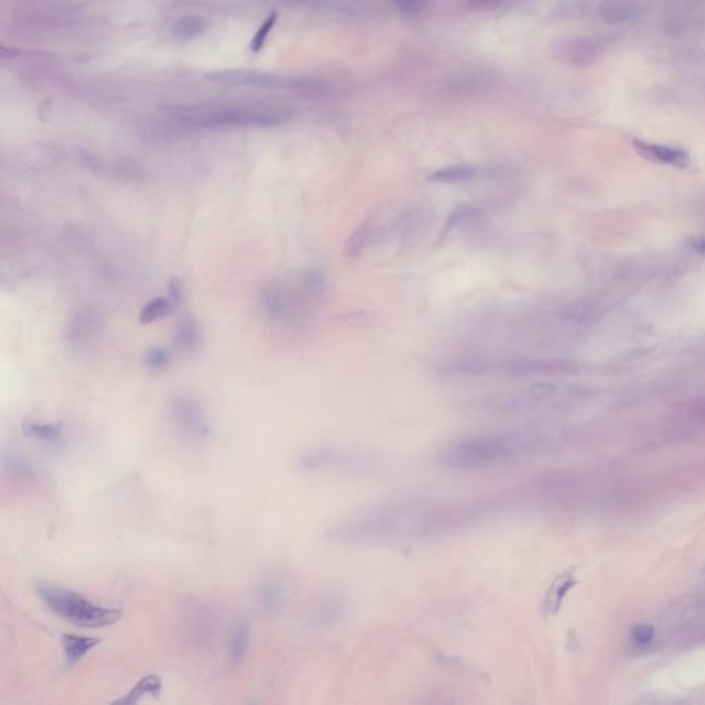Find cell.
<instances>
[{
  "instance_id": "cell-1",
  "label": "cell",
  "mask_w": 705,
  "mask_h": 705,
  "mask_svg": "<svg viewBox=\"0 0 705 705\" xmlns=\"http://www.w3.org/2000/svg\"><path fill=\"white\" fill-rule=\"evenodd\" d=\"M549 444L539 428L497 430L456 438L437 451L435 461L448 471H478L529 459Z\"/></svg>"
},
{
  "instance_id": "cell-2",
  "label": "cell",
  "mask_w": 705,
  "mask_h": 705,
  "mask_svg": "<svg viewBox=\"0 0 705 705\" xmlns=\"http://www.w3.org/2000/svg\"><path fill=\"white\" fill-rule=\"evenodd\" d=\"M426 499L399 497L360 509L335 522L327 532L337 546H363L390 540H412Z\"/></svg>"
},
{
  "instance_id": "cell-3",
  "label": "cell",
  "mask_w": 705,
  "mask_h": 705,
  "mask_svg": "<svg viewBox=\"0 0 705 705\" xmlns=\"http://www.w3.org/2000/svg\"><path fill=\"white\" fill-rule=\"evenodd\" d=\"M43 604L63 620L83 628H102L119 623L123 612L98 605L82 594L57 584L42 582L36 587Z\"/></svg>"
},
{
  "instance_id": "cell-4",
  "label": "cell",
  "mask_w": 705,
  "mask_h": 705,
  "mask_svg": "<svg viewBox=\"0 0 705 705\" xmlns=\"http://www.w3.org/2000/svg\"><path fill=\"white\" fill-rule=\"evenodd\" d=\"M375 456L331 447H314L301 454L298 464L307 473H337L344 475H369L379 470Z\"/></svg>"
},
{
  "instance_id": "cell-5",
  "label": "cell",
  "mask_w": 705,
  "mask_h": 705,
  "mask_svg": "<svg viewBox=\"0 0 705 705\" xmlns=\"http://www.w3.org/2000/svg\"><path fill=\"white\" fill-rule=\"evenodd\" d=\"M181 119L184 123L200 127H266L284 122V116L276 112L247 108L194 111L182 115Z\"/></svg>"
},
{
  "instance_id": "cell-6",
  "label": "cell",
  "mask_w": 705,
  "mask_h": 705,
  "mask_svg": "<svg viewBox=\"0 0 705 705\" xmlns=\"http://www.w3.org/2000/svg\"><path fill=\"white\" fill-rule=\"evenodd\" d=\"M173 425L185 439L203 442L211 435V420L203 404L192 397H177L170 402Z\"/></svg>"
},
{
  "instance_id": "cell-7",
  "label": "cell",
  "mask_w": 705,
  "mask_h": 705,
  "mask_svg": "<svg viewBox=\"0 0 705 705\" xmlns=\"http://www.w3.org/2000/svg\"><path fill=\"white\" fill-rule=\"evenodd\" d=\"M608 37H569L558 44V56L576 66L597 61L608 49Z\"/></svg>"
},
{
  "instance_id": "cell-8",
  "label": "cell",
  "mask_w": 705,
  "mask_h": 705,
  "mask_svg": "<svg viewBox=\"0 0 705 705\" xmlns=\"http://www.w3.org/2000/svg\"><path fill=\"white\" fill-rule=\"evenodd\" d=\"M347 613V602L337 594H325L320 597L308 612V623L316 628H327L335 625Z\"/></svg>"
},
{
  "instance_id": "cell-9",
  "label": "cell",
  "mask_w": 705,
  "mask_h": 705,
  "mask_svg": "<svg viewBox=\"0 0 705 705\" xmlns=\"http://www.w3.org/2000/svg\"><path fill=\"white\" fill-rule=\"evenodd\" d=\"M634 146L647 160H651L656 163L674 166L678 168H686L690 164L689 154L679 148L649 144V142H644V141H634Z\"/></svg>"
},
{
  "instance_id": "cell-10",
  "label": "cell",
  "mask_w": 705,
  "mask_h": 705,
  "mask_svg": "<svg viewBox=\"0 0 705 705\" xmlns=\"http://www.w3.org/2000/svg\"><path fill=\"white\" fill-rule=\"evenodd\" d=\"M23 432L27 438L51 449H60L65 444V429L62 423H43L27 420L23 425Z\"/></svg>"
},
{
  "instance_id": "cell-11",
  "label": "cell",
  "mask_w": 705,
  "mask_h": 705,
  "mask_svg": "<svg viewBox=\"0 0 705 705\" xmlns=\"http://www.w3.org/2000/svg\"><path fill=\"white\" fill-rule=\"evenodd\" d=\"M102 642L101 638L87 637L79 634H63L61 637L62 651L65 664L72 668L77 666L87 654L99 646Z\"/></svg>"
},
{
  "instance_id": "cell-12",
  "label": "cell",
  "mask_w": 705,
  "mask_h": 705,
  "mask_svg": "<svg viewBox=\"0 0 705 705\" xmlns=\"http://www.w3.org/2000/svg\"><path fill=\"white\" fill-rule=\"evenodd\" d=\"M256 599L259 606L266 613H277L282 608L285 601V587L282 582L275 576L265 578L258 585Z\"/></svg>"
},
{
  "instance_id": "cell-13",
  "label": "cell",
  "mask_w": 705,
  "mask_h": 705,
  "mask_svg": "<svg viewBox=\"0 0 705 705\" xmlns=\"http://www.w3.org/2000/svg\"><path fill=\"white\" fill-rule=\"evenodd\" d=\"M598 14L608 24L630 23L638 14V3L637 0H604Z\"/></svg>"
},
{
  "instance_id": "cell-14",
  "label": "cell",
  "mask_w": 705,
  "mask_h": 705,
  "mask_svg": "<svg viewBox=\"0 0 705 705\" xmlns=\"http://www.w3.org/2000/svg\"><path fill=\"white\" fill-rule=\"evenodd\" d=\"M184 621L185 628L196 641L207 638L208 635L211 637L213 614L206 606L200 604L189 605L184 614Z\"/></svg>"
},
{
  "instance_id": "cell-15",
  "label": "cell",
  "mask_w": 705,
  "mask_h": 705,
  "mask_svg": "<svg viewBox=\"0 0 705 705\" xmlns=\"http://www.w3.org/2000/svg\"><path fill=\"white\" fill-rule=\"evenodd\" d=\"M163 692V680L158 675L149 674L142 676L123 697L118 699L115 704H138L144 697L157 699Z\"/></svg>"
},
{
  "instance_id": "cell-16",
  "label": "cell",
  "mask_w": 705,
  "mask_h": 705,
  "mask_svg": "<svg viewBox=\"0 0 705 705\" xmlns=\"http://www.w3.org/2000/svg\"><path fill=\"white\" fill-rule=\"evenodd\" d=\"M211 80L227 83V85H239V86H270L272 77L248 70H227L218 72L208 76Z\"/></svg>"
},
{
  "instance_id": "cell-17",
  "label": "cell",
  "mask_w": 705,
  "mask_h": 705,
  "mask_svg": "<svg viewBox=\"0 0 705 705\" xmlns=\"http://www.w3.org/2000/svg\"><path fill=\"white\" fill-rule=\"evenodd\" d=\"M174 342L175 346L182 351H193L199 347L200 330L197 323L190 316H185L180 320L175 330Z\"/></svg>"
},
{
  "instance_id": "cell-18",
  "label": "cell",
  "mask_w": 705,
  "mask_h": 705,
  "mask_svg": "<svg viewBox=\"0 0 705 705\" xmlns=\"http://www.w3.org/2000/svg\"><path fill=\"white\" fill-rule=\"evenodd\" d=\"M480 171L471 166H452L447 168H441L434 171L428 177L430 182H441V184H455V182H466L474 180Z\"/></svg>"
},
{
  "instance_id": "cell-19",
  "label": "cell",
  "mask_w": 705,
  "mask_h": 705,
  "mask_svg": "<svg viewBox=\"0 0 705 705\" xmlns=\"http://www.w3.org/2000/svg\"><path fill=\"white\" fill-rule=\"evenodd\" d=\"M249 646H251V630H249L248 624L242 623L240 625L236 627V630L233 631V634L229 640L227 653H229L230 661H233V663L243 661L248 654Z\"/></svg>"
},
{
  "instance_id": "cell-20",
  "label": "cell",
  "mask_w": 705,
  "mask_h": 705,
  "mask_svg": "<svg viewBox=\"0 0 705 705\" xmlns=\"http://www.w3.org/2000/svg\"><path fill=\"white\" fill-rule=\"evenodd\" d=\"M373 235V223L368 219L363 222L350 236L349 242L344 247V255L354 259L361 255V252L368 246L369 240Z\"/></svg>"
},
{
  "instance_id": "cell-21",
  "label": "cell",
  "mask_w": 705,
  "mask_h": 705,
  "mask_svg": "<svg viewBox=\"0 0 705 705\" xmlns=\"http://www.w3.org/2000/svg\"><path fill=\"white\" fill-rule=\"evenodd\" d=\"M3 464L4 467L15 477L21 480H32L36 475L35 468L25 459H23L18 454L14 451H4L3 452Z\"/></svg>"
},
{
  "instance_id": "cell-22",
  "label": "cell",
  "mask_w": 705,
  "mask_h": 705,
  "mask_svg": "<svg viewBox=\"0 0 705 705\" xmlns=\"http://www.w3.org/2000/svg\"><path fill=\"white\" fill-rule=\"evenodd\" d=\"M207 30V21L199 17H185L173 27V35L181 40H190Z\"/></svg>"
},
{
  "instance_id": "cell-23",
  "label": "cell",
  "mask_w": 705,
  "mask_h": 705,
  "mask_svg": "<svg viewBox=\"0 0 705 705\" xmlns=\"http://www.w3.org/2000/svg\"><path fill=\"white\" fill-rule=\"evenodd\" d=\"M173 310L171 302L166 298H154L148 305L141 310L139 321L142 324H151L166 316H168Z\"/></svg>"
},
{
  "instance_id": "cell-24",
  "label": "cell",
  "mask_w": 705,
  "mask_h": 705,
  "mask_svg": "<svg viewBox=\"0 0 705 705\" xmlns=\"http://www.w3.org/2000/svg\"><path fill=\"white\" fill-rule=\"evenodd\" d=\"M276 21L277 14L276 13H272V14L269 15V18H268V20L262 24V27L258 30L256 35L254 36V39H252V42H251V50H252V51H259V50L263 47V44H265V42H266V39H268L269 33L272 31V28L275 27Z\"/></svg>"
},
{
  "instance_id": "cell-25",
  "label": "cell",
  "mask_w": 705,
  "mask_h": 705,
  "mask_svg": "<svg viewBox=\"0 0 705 705\" xmlns=\"http://www.w3.org/2000/svg\"><path fill=\"white\" fill-rule=\"evenodd\" d=\"M145 366L148 368L154 369V370H160V369H164L167 366H168V353L163 349H151L146 354H145Z\"/></svg>"
},
{
  "instance_id": "cell-26",
  "label": "cell",
  "mask_w": 705,
  "mask_h": 705,
  "mask_svg": "<svg viewBox=\"0 0 705 705\" xmlns=\"http://www.w3.org/2000/svg\"><path fill=\"white\" fill-rule=\"evenodd\" d=\"M475 214V208L471 207V206H460L459 208H456L451 216L448 219V222L445 223V227H444V232L442 235H448L455 226H458L459 223H461L464 219L470 218L471 215Z\"/></svg>"
},
{
  "instance_id": "cell-27",
  "label": "cell",
  "mask_w": 705,
  "mask_h": 705,
  "mask_svg": "<svg viewBox=\"0 0 705 705\" xmlns=\"http://www.w3.org/2000/svg\"><path fill=\"white\" fill-rule=\"evenodd\" d=\"M513 0H468L470 7L475 10H499L511 4Z\"/></svg>"
},
{
  "instance_id": "cell-28",
  "label": "cell",
  "mask_w": 705,
  "mask_h": 705,
  "mask_svg": "<svg viewBox=\"0 0 705 705\" xmlns=\"http://www.w3.org/2000/svg\"><path fill=\"white\" fill-rule=\"evenodd\" d=\"M399 11L405 14H416L419 13L423 7L426 0H390Z\"/></svg>"
},
{
  "instance_id": "cell-29",
  "label": "cell",
  "mask_w": 705,
  "mask_h": 705,
  "mask_svg": "<svg viewBox=\"0 0 705 705\" xmlns=\"http://www.w3.org/2000/svg\"><path fill=\"white\" fill-rule=\"evenodd\" d=\"M634 640L638 642H649L653 638V630L650 627L641 625L634 630Z\"/></svg>"
},
{
  "instance_id": "cell-30",
  "label": "cell",
  "mask_w": 705,
  "mask_h": 705,
  "mask_svg": "<svg viewBox=\"0 0 705 705\" xmlns=\"http://www.w3.org/2000/svg\"><path fill=\"white\" fill-rule=\"evenodd\" d=\"M170 295L174 302H180L182 299V282L178 278H173L170 282Z\"/></svg>"
},
{
  "instance_id": "cell-31",
  "label": "cell",
  "mask_w": 705,
  "mask_h": 705,
  "mask_svg": "<svg viewBox=\"0 0 705 705\" xmlns=\"http://www.w3.org/2000/svg\"><path fill=\"white\" fill-rule=\"evenodd\" d=\"M689 247L697 252L699 255H703L705 256V236H697V237H693L690 242H689Z\"/></svg>"
}]
</instances>
